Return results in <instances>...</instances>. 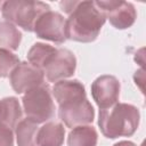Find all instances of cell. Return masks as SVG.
<instances>
[{
	"label": "cell",
	"mask_w": 146,
	"mask_h": 146,
	"mask_svg": "<svg viewBox=\"0 0 146 146\" xmlns=\"http://www.w3.org/2000/svg\"><path fill=\"white\" fill-rule=\"evenodd\" d=\"M96 6L104 13L106 19L117 30H125L133 25L137 11L131 2L122 0L95 1Z\"/></svg>",
	"instance_id": "8992f818"
},
{
	"label": "cell",
	"mask_w": 146,
	"mask_h": 146,
	"mask_svg": "<svg viewBox=\"0 0 146 146\" xmlns=\"http://www.w3.org/2000/svg\"><path fill=\"white\" fill-rule=\"evenodd\" d=\"M22 41L21 31L11 23L0 22V48L8 50H17Z\"/></svg>",
	"instance_id": "2e32d148"
},
{
	"label": "cell",
	"mask_w": 146,
	"mask_h": 146,
	"mask_svg": "<svg viewBox=\"0 0 146 146\" xmlns=\"http://www.w3.org/2000/svg\"><path fill=\"white\" fill-rule=\"evenodd\" d=\"M113 146H137V145L132 141H129V140H121V141L114 144Z\"/></svg>",
	"instance_id": "d6986e66"
},
{
	"label": "cell",
	"mask_w": 146,
	"mask_h": 146,
	"mask_svg": "<svg viewBox=\"0 0 146 146\" xmlns=\"http://www.w3.org/2000/svg\"><path fill=\"white\" fill-rule=\"evenodd\" d=\"M22 103L26 117L38 124L47 122L55 116V104L51 91L44 82L26 91L22 98Z\"/></svg>",
	"instance_id": "5b68a950"
},
{
	"label": "cell",
	"mask_w": 146,
	"mask_h": 146,
	"mask_svg": "<svg viewBox=\"0 0 146 146\" xmlns=\"http://www.w3.org/2000/svg\"><path fill=\"white\" fill-rule=\"evenodd\" d=\"M98 133L92 125H79L73 128L67 137L68 146H96Z\"/></svg>",
	"instance_id": "4fadbf2b"
},
{
	"label": "cell",
	"mask_w": 146,
	"mask_h": 146,
	"mask_svg": "<svg viewBox=\"0 0 146 146\" xmlns=\"http://www.w3.org/2000/svg\"><path fill=\"white\" fill-rule=\"evenodd\" d=\"M65 25L66 19L62 14L48 10L36 19L33 32L40 39L49 40L57 44H60L66 41Z\"/></svg>",
	"instance_id": "52a82bcc"
},
{
	"label": "cell",
	"mask_w": 146,
	"mask_h": 146,
	"mask_svg": "<svg viewBox=\"0 0 146 146\" xmlns=\"http://www.w3.org/2000/svg\"><path fill=\"white\" fill-rule=\"evenodd\" d=\"M51 92L59 106V119L67 128L73 129L94 121L95 110L79 80H60L55 83Z\"/></svg>",
	"instance_id": "6da1fadb"
},
{
	"label": "cell",
	"mask_w": 146,
	"mask_h": 146,
	"mask_svg": "<svg viewBox=\"0 0 146 146\" xmlns=\"http://www.w3.org/2000/svg\"><path fill=\"white\" fill-rule=\"evenodd\" d=\"M139 121V110L131 104L116 103L108 108L99 110L98 125L106 138L131 137L137 131Z\"/></svg>",
	"instance_id": "3957f363"
},
{
	"label": "cell",
	"mask_w": 146,
	"mask_h": 146,
	"mask_svg": "<svg viewBox=\"0 0 146 146\" xmlns=\"http://www.w3.org/2000/svg\"><path fill=\"white\" fill-rule=\"evenodd\" d=\"M48 10H50L49 5L32 0H9L3 2L1 8L7 22L16 24L27 32H33L36 19Z\"/></svg>",
	"instance_id": "277c9868"
},
{
	"label": "cell",
	"mask_w": 146,
	"mask_h": 146,
	"mask_svg": "<svg viewBox=\"0 0 146 146\" xmlns=\"http://www.w3.org/2000/svg\"><path fill=\"white\" fill-rule=\"evenodd\" d=\"M65 137V128L62 123L50 121L39 128L36 133L38 146H62Z\"/></svg>",
	"instance_id": "8fae6325"
},
{
	"label": "cell",
	"mask_w": 146,
	"mask_h": 146,
	"mask_svg": "<svg viewBox=\"0 0 146 146\" xmlns=\"http://www.w3.org/2000/svg\"><path fill=\"white\" fill-rule=\"evenodd\" d=\"M76 68V58L74 54L65 48H57L54 56L46 65L43 73L49 82H58L74 74Z\"/></svg>",
	"instance_id": "ba28073f"
},
{
	"label": "cell",
	"mask_w": 146,
	"mask_h": 146,
	"mask_svg": "<svg viewBox=\"0 0 146 146\" xmlns=\"http://www.w3.org/2000/svg\"><path fill=\"white\" fill-rule=\"evenodd\" d=\"M38 130L39 128L36 122L27 117L24 120H21L15 128L17 145L18 146H38L36 145Z\"/></svg>",
	"instance_id": "9a60e30c"
},
{
	"label": "cell",
	"mask_w": 146,
	"mask_h": 146,
	"mask_svg": "<svg viewBox=\"0 0 146 146\" xmlns=\"http://www.w3.org/2000/svg\"><path fill=\"white\" fill-rule=\"evenodd\" d=\"M19 58L8 49L0 48V78H7L19 64Z\"/></svg>",
	"instance_id": "e0dca14e"
},
{
	"label": "cell",
	"mask_w": 146,
	"mask_h": 146,
	"mask_svg": "<svg viewBox=\"0 0 146 146\" xmlns=\"http://www.w3.org/2000/svg\"><path fill=\"white\" fill-rule=\"evenodd\" d=\"M0 146H14V130L0 124Z\"/></svg>",
	"instance_id": "ac0fdd59"
},
{
	"label": "cell",
	"mask_w": 146,
	"mask_h": 146,
	"mask_svg": "<svg viewBox=\"0 0 146 146\" xmlns=\"http://www.w3.org/2000/svg\"><path fill=\"white\" fill-rule=\"evenodd\" d=\"M23 115L19 102L16 97H6L0 99V124L15 129Z\"/></svg>",
	"instance_id": "7c38bea8"
},
{
	"label": "cell",
	"mask_w": 146,
	"mask_h": 146,
	"mask_svg": "<svg viewBox=\"0 0 146 146\" xmlns=\"http://www.w3.org/2000/svg\"><path fill=\"white\" fill-rule=\"evenodd\" d=\"M59 6L68 14L65 25L66 39L83 43L97 39L106 17L95 1H62Z\"/></svg>",
	"instance_id": "7a4b0ae2"
},
{
	"label": "cell",
	"mask_w": 146,
	"mask_h": 146,
	"mask_svg": "<svg viewBox=\"0 0 146 146\" xmlns=\"http://www.w3.org/2000/svg\"><path fill=\"white\" fill-rule=\"evenodd\" d=\"M2 5H3V2H2V1H0V10H1V8H2Z\"/></svg>",
	"instance_id": "ffe728a7"
},
{
	"label": "cell",
	"mask_w": 146,
	"mask_h": 146,
	"mask_svg": "<svg viewBox=\"0 0 146 146\" xmlns=\"http://www.w3.org/2000/svg\"><path fill=\"white\" fill-rule=\"evenodd\" d=\"M9 81L16 94H23L42 84L44 82V73L29 62H21L11 71Z\"/></svg>",
	"instance_id": "9c48e42d"
},
{
	"label": "cell",
	"mask_w": 146,
	"mask_h": 146,
	"mask_svg": "<svg viewBox=\"0 0 146 146\" xmlns=\"http://www.w3.org/2000/svg\"><path fill=\"white\" fill-rule=\"evenodd\" d=\"M120 81L114 75H100L91 84V96L99 110L108 108L119 102Z\"/></svg>",
	"instance_id": "30bf717a"
},
{
	"label": "cell",
	"mask_w": 146,
	"mask_h": 146,
	"mask_svg": "<svg viewBox=\"0 0 146 146\" xmlns=\"http://www.w3.org/2000/svg\"><path fill=\"white\" fill-rule=\"evenodd\" d=\"M56 50H57V48H55L50 44L42 43V42H36L29 50L27 60L31 65H33L34 67H36V68H39L43 72L46 65L48 64L50 58L54 56Z\"/></svg>",
	"instance_id": "5bb4252c"
}]
</instances>
